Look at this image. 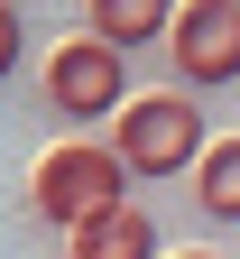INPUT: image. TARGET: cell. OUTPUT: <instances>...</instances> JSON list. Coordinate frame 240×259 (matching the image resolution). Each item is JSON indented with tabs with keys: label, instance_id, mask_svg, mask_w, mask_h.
Instances as JSON below:
<instances>
[{
	"label": "cell",
	"instance_id": "6da1fadb",
	"mask_svg": "<svg viewBox=\"0 0 240 259\" xmlns=\"http://www.w3.org/2000/svg\"><path fill=\"white\" fill-rule=\"evenodd\" d=\"M28 204H37V222H56V232H74V222L129 204V167L120 148H92V139H65L37 157V176H28Z\"/></svg>",
	"mask_w": 240,
	"mask_h": 259
},
{
	"label": "cell",
	"instance_id": "9c48e42d",
	"mask_svg": "<svg viewBox=\"0 0 240 259\" xmlns=\"http://www.w3.org/2000/svg\"><path fill=\"white\" fill-rule=\"evenodd\" d=\"M185 259H222V250H185Z\"/></svg>",
	"mask_w": 240,
	"mask_h": 259
},
{
	"label": "cell",
	"instance_id": "7a4b0ae2",
	"mask_svg": "<svg viewBox=\"0 0 240 259\" xmlns=\"http://www.w3.org/2000/svg\"><path fill=\"white\" fill-rule=\"evenodd\" d=\"M203 139V93H139L120 102V167L129 176H194Z\"/></svg>",
	"mask_w": 240,
	"mask_h": 259
},
{
	"label": "cell",
	"instance_id": "ba28073f",
	"mask_svg": "<svg viewBox=\"0 0 240 259\" xmlns=\"http://www.w3.org/2000/svg\"><path fill=\"white\" fill-rule=\"evenodd\" d=\"M19 56H28V28H19V10H10V0H0V83L19 74Z\"/></svg>",
	"mask_w": 240,
	"mask_h": 259
},
{
	"label": "cell",
	"instance_id": "5b68a950",
	"mask_svg": "<svg viewBox=\"0 0 240 259\" xmlns=\"http://www.w3.org/2000/svg\"><path fill=\"white\" fill-rule=\"evenodd\" d=\"M65 259H157V222L139 204H111V213H92L65 232Z\"/></svg>",
	"mask_w": 240,
	"mask_h": 259
},
{
	"label": "cell",
	"instance_id": "3957f363",
	"mask_svg": "<svg viewBox=\"0 0 240 259\" xmlns=\"http://www.w3.org/2000/svg\"><path fill=\"white\" fill-rule=\"evenodd\" d=\"M166 65H176L185 93H222V83H240V0H176Z\"/></svg>",
	"mask_w": 240,
	"mask_h": 259
},
{
	"label": "cell",
	"instance_id": "52a82bcc",
	"mask_svg": "<svg viewBox=\"0 0 240 259\" xmlns=\"http://www.w3.org/2000/svg\"><path fill=\"white\" fill-rule=\"evenodd\" d=\"M194 213L203 222H240V130L194 157Z\"/></svg>",
	"mask_w": 240,
	"mask_h": 259
},
{
	"label": "cell",
	"instance_id": "8992f818",
	"mask_svg": "<svg viewBox=\"0 0 240 259\" xmlns=\"http://www.w3.org/2000/svg\"><path fill=\"white\" fill-rule=\"evenodd\" d=\"M176 28V0H83V37H102V47H148V37H166Z\"/></svg>",
	"mask_w": 240,
	"mask_h": 259
},
{
	"label": "cell",
	"instance_id": "277c9868",
	"mask_svg": "<svg viewBox=\"0 0 240 259\" xmlns=\"http://www.w3.org/2000/svg\"><path fill=\"white\" fill-rule=\"evenodd\" d=\"M120 93H129V56H120V47H102V37L46 47V102H56L65 120H111Z\"/></svg>",
	"mask_w": 240,
	"mask_h": 259
}]
</instances>
